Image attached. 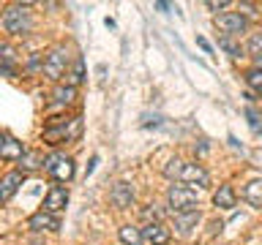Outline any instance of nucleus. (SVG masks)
I'll return each instance as SVG.
<instances>
[{
  "label": "nucleus",
  "mask_w": 262,
  "mask_h": 245,
  "mask_svg": "<svg viewBox=\"0 0 262 245\" xmlns=\"http://www.w3.org/2000/svg\"><path fill=\"white\" fill-rule=\"evenodd\" d=\"M28 226L33 229V232H57V229H60V220H57V215H52V212L41 210V212H36V215H30Z\"/></svg>",
  "instance_id": "obj_8"
},
{
  "label": "nucleus",
  "mask_w": 262,
  "mask_h": 245,
  "mask_svg": "<svg viewBox=\"0 0 262 245\" xmlns=\"http://www.w3.org/2000/svg\"><path fill=\"white\" fill-rule=\"evenodd\" d=\"M164 175L180 180V183L188 185V188H194V185H205V183H208V172H205L202 166H196V163H183L180 158L169 161V166L164 169Z\"/></svg>",
  "instance_id": "obj_1"
},
{
  "label": "nucleus",
  "mask_w": 262,
  "mask_h": 245,
  "mask_svg": "<svg viewBox=\"0 0 262 245\" xmlns=\"http://www.w3.org/2000/svg\"><path fill=\"white\" fill-rule=\"evenodd\" d=\"M243 199L249 204H254V207H262V180H251L243 188Z\"/></svg>",
  "instance_id": "obj_14"
},
{
  "label": "nucleus",
  "mask_w": 262,
  "mask_h": 245,
  "mask_svg": "<svg viewBox=\"0 0 262 245\" xmlns=\"http://www.w3.org/2000/svg\"><path fill=\"white\" fill-rule=\"evenodd\" d=\"M246 120H249V126H251V131H254V134H262V112H257V109H254V106H251V109H246Z\"/></svg>",
  "instance_id": "obj_19"
},
{
  "label": "nucleus",
  "mask_w": 262,
  "mask_h": 245,
  "mask_svg": "<svg viewBox=\"0 0 262 245\" xmlns=\"http://www.w3.org/2000/svg\"><path fill=\"white\" fill-rule=\"evenodd\" d=\"M221 46H224V49H227V52L232 55V57H237V55H241V49H237V46L232 44V41H227V38H221Z\"/></svg>",
  "instance_id": "obj_24"
},
{
  "label": "nucleus",
  "mask_w": 262,
  "mask_h": 245,
  "mask_svg": "<svg viewBox=\"0 0 262 245\" xmlns=\"http://www.w3.org/2000/svg\"><path fill=\"white\" fill-rule=\"evenodd\" d=\"M66 65H69V57H66V49L63 46H55L52 52L44 57V74L49 79H60L66 74Z\"/></svg>",
  "instance_id": "obj_6"
},
{
  "label": "nucleus",
  "mask_w": 262,
  "mask_h": 245,
  "mask_svg": "<svg viewBox=\"0 0 262 245\" xmlns=\"http://www.w3.org/2000/svg\"><path fill=\"white\" fill-rule=\"evenodd\" d=\"M254 63H257V68H262V52L254 55Z\"/></svg>",
  "instance_id": "obj_27"
},
{
  "label": "nucleus",
  "mask_w": 262,
  "mask_h": 245,
  "mask_svg": "<svg viewBox=\"0 0 262 245\" xmlns=\"http://www.w3.org/2000/svg\"><path fill=\"white\" fill-rule=\"evenodd\" d=\"M22 155H25L22 142H16V139H6V142L0 144V158L3 161H19Z\"/></svg>",
  "instance_id": "obj_13"
},
{
  "label": "nucleus",
  "mask_w": 262,
  "mask_h": 245,
  "mask_svg": "<svg viewBox=\"0 0 262 245\" xmlns=\"http://www.w3.org/2000/svg\"><path fill=\"white\" fill-rule=\"evenodd\" d=\"M196 44H200V46L205 49V52H210V44H208V41H205V38H196Z\"/></svg>",
  "instance_id": "obj_26"
},
{
  "label": "nucleus",
  "mask_w": 262,
  "mask_h": 245,
  "mask_svg": "<svg viewBox=\"0 0 262 245\" xmlns=\"http://www.w3.org/2000/svg\"><path fill=\"white\" fill-rule=\"evenodd\" d=\"M44 172L52 175L57 183H69V180L74 177V161L69 158V155H63V153H55V155H49V158L44 161Z\"/></svg>",
  "instance_id": "obj_5"
},
{
  "label": "nucleus",
  "mask_w": 262,
  "mask_h": 245,
  "mask_svg": "<svg viewBox=\"0 0 262 245\" xmlns=\"http://www.w3.org/2000/svg\"><path fill=\"white\" fill-rule=\"evenodd\" d=\"M79 128H82V122L79 117H74V120H52V126H49L44 131V142L47 144H57V142H63V139H74L79 134Z\"/></svg>",
  "instance_id": "obj_4"
},
{
  "label": "nucleus",
  "mask_w": 262,
  "mask_h": 245,
  "mask_svg": "<svg viewBox=\"0 0 262 245\" xmlns=\"http://www.w3.org/2000/svg\"><path fill=\"white\" fill-rule=\"evenodd\" d=\"M142 218L147 224H161V210H156V204H150V207L142 210Z\"/></svg>",
  "instance_id": "obj_22"
},
{
  "label": "nucleus",
  "mask_w": 262,
  "mask_h": 245,
  "mask_svg": "<svg viewBox=\"0 0 262 245\" xmlns=\"http://www.w3.org/2000/svg\"><path fill=\"white\" fill-rule=\"evenodd\" d=\"M196 220H200V212H183V215H175V224H178L180 232H188Z\"/></svg>",
  "instance_id": "obj_18"
},
{
  "label": "nucleus",
  "mask_w": 262,
  "mask_h": 245,
  "mask_svg": "<svg viewBox=\"0 0 262 245\" xmlns=\"http://www.w3.org/2000/svg\"><path fill=\"white\" fill-rule=\"evenodd\" d=\"M208 8H210V11H221V8H227V3H224V0H219V3H216V0H208Z\"/></svg>",
  "instance_id": "obj_25"
},
{
  "label": "nucleus",
  "mask_w": 262,
  "mask_h": 245,
  "mask_svg": "<svg viewBox=\"0 0 262 245\" xmlns=\"http://www.w3.org/2000/svg\"><path fill=\"white\" fill-rule=\"evenodd\" d=\"M110 199H112V204L118 210H126V207H131V202H134V191H131V185L128 183H115L112 185V193H110Z\"/></svg>",
  "instance_id": "obj_11"
},
{
  "label": "nucleus",
  "mask_w": 262,
  "mask_h": 245,
  "mask_svg": "<svg viewBox=\"0 0 262 245\" xmlns=\"http://www.w3.org/2000/svg\"><path fill=\"white\" fill-rule=\"evenodd\" d=\"M22 180H25V172H11V175H6L0 180V204H6L16 193V188H19Z\"/></svg>",
  "instance_id": "obj_12"
},
{
  "label": "nucleus",
  "mask_w": 262,
  "mask_h": 245,
  "mask_svg": "<svg viewBox=\"0 0 262 245\" xmlns=\"http://www.w3.org/2000/svg\"><path fill=\"white\" fill-rule=\"evenodd\" d=\"M19 161H22V172H28V169H36V166H41V163H38V155H36V153H25Z\"/></svg>",
  "instance_id": "obj_23"
},
{
  "label": "nucleus",
  "mask_w": 262,
  "mask_h": 245,
  "mask_svg": "<svg viewBox=\"0 0 262 245\" xmlns=\"http://www.w3.org/2000/svg\"><path fill=\"white\" fill-rule=\"evenodd\" d=\"M216 28L224 33V36H241V33L246 30V16H241V14H221V16H216Z\"/></svg>",
  "instance_id": "obj_7"
},
{
  "label": "nucleus",
  "mask_w": 262,
  "mask_h": 245,
  "mask_svg": "<svg viewBox=\"0 0 262 245\" xmlns=\"http://www.w3.org/2000/svg\"><path fill=\"white\" fill-rule=\"evenodd\" d=\"M82 79H85V63H82V57H77V63H74V71H71V87H77Z\"/></svg>",
  "instance_id": "obj_21"
},
{
  "label": "nucleus",
  "mask_w": 262,
  "mask_h": 245,
  "mask_svg": "<svg viewBox=\"0 0 262 245\" xmlns=\"http://www.w3.org/2000/svg\"><path fill=\"white\" fill-rule=\"evenodd\" d=\"M169 210L175 215H183V212H196V191L188 185H172L167 193Z\"/></svg>",
  "instance_id": "obj_3"
},
{
  "label": "nucleus",
  "mask_w": 262,
  "mask_h": 245,
  "mask_svg": "<svg viewBox=\"0 0 262 245\" xmlns=\"http://www.w3.org/2000/svg\"><path fill=\"white\" fill-rule=\"evenodd\" d=\"M74 98H77V87H71V85L55 90V101H57V104H71Z\"/></svg>",
  "instance_id": "obj_20"
},
{
  "label": "nucleus",
  "mask_w": 262,
  "mask_h": 245,
  "mask_svg": "<svg viewBox=\"0 0 262 245\" xmlns=\"http://www.w3.org/2000/svg\"><path fill=\"white\" fill-rule=\"evenodd\" d=\"M0 24H3L6 33H14V36H22V33L30 30V11L28 6H8L3 16H0Z\"/></svg>",
  "instance_id": "obj_2"
},
{
  "label": "nucleus",
  "mask_w": 262,
  "mask_h": 245,
  "mask_svg": "<svg viewBox=\"0 0 262 245\" xmlns=\"http://www.w3.org/2000/svg\"><path fill=\"white\" fill-rule=\"evenodd\" d=\"M66 204H69V191H66L63 185H52L49 188V193H47V199H44V210L47 212H60Z\"/></svg>",
  "instance_id": "obj_9"
},
{
  "label": "nucleus",
  "mask_w": 262,
  "mask_h": 245,
  "mask_svg": "<svg viewBox=\"0 0 262 245\" xmlns=\"http://www.w3.org/2000/svg\"><path fill=\"white\" fill-rule=\"evenodd\" d=\"M213 204H216V207H224V210L235 207V191H232V185H221L219 191H216V196H213Z\"/></svg>",
  "instance_id": "obj_15"
},
{
  "label": "nucleus",
  "mask_w": 262,
  "mask_h": 245,
  "mask_svg": "<svg viewBox=\"0 0 262 245\" xmlns=\"http://www.w3.org/2000/svg\"><path fill=\"white\" fill-rule=\"evenodd\" d=\"M3 142H6V136H3V134H0V144H3Z\"/></svg>",
  "instance_id": "obj_28"
},
{
  "label": "nucleus",
  "mask_w": 262,
  "mask_h": 245,
  "mask_svg": "<svg viewBox=\"0 0 262 245\" xmlns=\"http://www.w3.org/2000/svg\"><path fill=\"white\" fill-rule=\"evenodd\" d=\"M120 240L126 242V245H142V232H137L134 226H123L120 229Z\"/></svg>",
  "instance_id": "obj_16"
},
{
  "label": "nucleus",
  "mask_w": 262,
  "mask_h": 245,
  "mask_svg": "<svg viewBox=\"0 0 262 245\" xmlns=\"http://www.w3.org/2000/svg\"><path fill=\"white\" fill-rule=\"evenodd\" d=\"M169 237H172V232H169L164 224H147V226L142 229V240H145L147 245H167Z\"/></svg>",
  "instance_id": "obj_10"
},
{
  "label": "nucleus",
  "mask_w": 262,
  "mask_h": 245,
  "mask_svg": "<svg viewBox=\"0 0 262 245\" xmlns=\"http://www.w3.org/2000/svg\"><path fill=\"white\" fill-rule=\"evenodd\" d=\"M246 85H249L257 95H262V68H251L246 74Z\"/></svg>",
  "instance_id": "obj_17"
}]
</instances>
